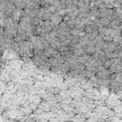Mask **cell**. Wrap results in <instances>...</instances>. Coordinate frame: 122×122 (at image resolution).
Instances as JSON below:
<instances>
[{
	"instance_id": "1",
	"label": "cell",
	"mask_w": 122,
	"mask_h": 122,
	"mask_svg": "<svg viewBox=\"0 0 122 122\" xmlns=\"http://www.w3.org/2000/svg\"><path fill=\"white\" fill-rule=\"evenodd\" d=\"M86 53H89V54H93L95 53V46L93 47V46H88V47L86 48Z\"/></svg>"
},
{
	"instance_id": "2",
	"label": "cell",
	"mask_w": 122,
	"mask_h": 122,
	"mask_svg": "<svg viewBox=\"0 0 122 122\" xmlns=\"http://www.w3.org/2000/svg\"><path fill=\"white\" fill-rule=\"evenodd\" d=\"M100 23L103 25V26H108L110 24V19L107 18V16H104L100 19Z\"/></svg>"
}]
</instances>
